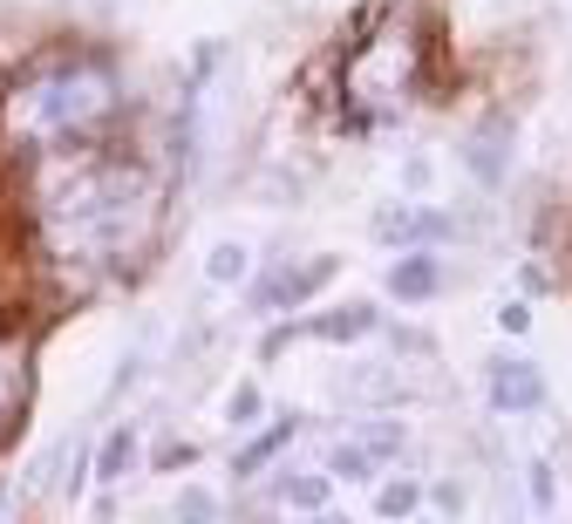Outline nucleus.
Returning <instances> with one entry per match:
<instances>
[{
    "label": "nucleus",
    "instance_id": "nucleus-1",
    "mask_svg": "<svg viewBox=\"0 0 572 524\" xmlns=\"http://www.w3.org/2000/svg\"><path fill=\"white\" fill-rule=\"evenodd\" d=\"M109 109H116V83L103 68H62L28 96V124L49 130V137H75V130L103 124Z\"/></svg>",
    "mask_w": 572,
    "mask_h": 524
},
{
    "label": "nucleus",
    "instance_id": "nucleus-3",
    "mask_svg": "<svg viewBox=\"0 0 572 524\" xmlns=\"http://www.w3.org/2000/svg\"><path fill=\"white\" fill-rule=\"evenodd\" d=\"M402 423H361L348 429L335 450H327V477H341V483H361V477H375L389 457H402Z\"/></svg>",
    "mask_w": 572,
    "mask_h": 524
},
{
    "label": "nucleus",
    "instance_id": "nucleus-10",
    "mask_svg": "<svg viewBox=\"0 0 572 524\" xmlns=\"http://www.w3.org/2000/svg\"><path fill=\"white\" fill-rule=\"evenodd\" d=\"M286 436H294V423H273V429H266L259 442H245V450H239V463H232V470H239V477H253V470H259V463H266V457L279 450V442H286Z\"/></svg>",
    "mask_w": 572,
    "mask_h": 524
},
{
    "label": "nucleus",
    "instance_id": "nucleus-2",
    "mask_svg": "<svg viewBox=\"0 0 572 524\" xmlns=\"http://www.w3.org/2000/svg\"><path fill=\"white\" fill-rule=\"evenodd\" d=\"M409 89H416V34H409V28H382L375 42H361V55L348 68V96L361 103V116H382Z\"/></svg>",
    "mask_w": 572,
    "mask_h": 524
},
{
    "label": "nucleus",
    "instance_id": "nucleus-14",
    "mask_svg": "<svg viewBox=\"0 0 572 524\" xmlns=\"http://www.w3.org/2000/svg\"><path fill=\"white\" fill-rule=\"evenodd\" d=\"M204 272H212L219 287H232V279L245 272V246H219V253H212V266H204Z\"/></svg>",
    "mask_w": 572,
    "mask_h": 524
},
{
    "label": "nucleus",
    "instance_id": "nucleus-12",
    "mask_svg": "<svg viewBox=\"0 0 572 524\" xmlns=\"http://www.w3.org/2000/svg\"><path fill=\"white\" fill-rule=\"evenodd\" d=\"M130 457H137V429H116V436L103 442V477L116 483L123 470H130Z\"/></svg>",
    "mask_w": 572,
    "mask_h": 524
},
{
    "label": "nucleus",
    "instance_id": "nucleus-17",
    "mask_svg": "<svg viewBox=\"0 0 572 524\" xmlns=\"http://www.w3.org/2000/svg\"><path fill=\"white\" fill-rule=\"evenodd\" d=\"M498 320H505V334H525V328H531V307H505Z\"/></svg>",
    "mask_w": 572,
    "mask_h": 524
},
{
    "label": "nucleus",
    "instance_id": "nucleus-15",
    "mask_svg": "<svg viewBox=\"0 0 572 524\" xmlns=\"http://www.w3.org/2000/svg\"><path fill=\"white\" fill-rule=\"evenodd\" d=\"M375 511H382V517H402V511H416V483H389V491L375 498Z\"/></svg>",
    "mask_w": 572,
    "mask_h": 524
},
{
    "label": "nucleus",
    "instance_id": "nucleus-11",
    "mask_svg": "<svg viewBox=\"0 0 572 524\" xmlns=\"http://www.w3.org/2000/svg\"><path fill=\"white\" fill-rule=\"evenodd\" d=\"M21 395H28V375L14 368V361H8V354H0V429H8V423H14V409H21Z\"/></svg>",
    "mask_w": 572,
    "mask_h": 524
},
{
    "label": "nucleus",
    "instance_id": "nucleus-5",
    "mask_svg": "<svg viewBox=\"0 0 572 524\" xmlns=\"http://www.w3.org/2000/svg\"><path fill=\"white\" fill-rule=\"evenodd\" d=\"M327 272H335V259H314V266H286L279 279H266V287H253V307H259V313H273V307H286V300L314 293Z\"/></svg>",
    "mask_w": 572,
    "mask_h": 524
},
{
    "label": "nucleus",
    "instance_id": "nucleus-13",
    "mask_svg": "<svg viewBox=\"0 0 572 524\" xmlns=\"http://www.w3.org/2000/svg\"><path fill=\"white\" fill-rule=\"evenodd\" d=\"M286 504L320 511V504H327V477H286Z\"/></svg>",
    "mask_w": 572,
    "mask_h": 524
},
{
    "label": "nucleus",
    "instance_id": "nucleus-9",
    "mask_svg": "<svg viewBox=\"0 0 572 524\" xmlns=\"http://www.w3.org/2000/svg\"><path fill=\"white\" fill-rule=\"evenodd\" d=\"M436 287V266L430 259H402L395 272H389V293H402V300H423Z\"/></svg>",
    "mask_w": 572,
    "mask_h": 524
},
{
    "label": "nucleus",
    "instance_id": "nucleus-16",
    "mask_svg": "<svg viewBox=\"0 0 572 524\" xmlns=\"http://www.w3.org/2000/svg\"><path fill=\"white\" fill-rule=\"evenodd\" d=\"M253 416H259V388H253V382H245V388L232 395V423H253Z\"/></svg>",
    "mask_w": 572,
    "mask_h": 524
},
{
    "label": "nucleus",
    "instance_id": "nucleus-6",
    "mask_svg": "<svg viewBox=\"0 0 572 524\" xmlns=\"http://www.w3.org/2000/svg\"><path fill=\"white\" fill-rule=\"evenodd\" d=\"M449 232H457V225H449L443 212H382L375 218V238H389V246H395V238H409V246H436V238H449Z\"/></svg>",
    "mask_w": 572,
    "mask_h": 524
},
{
    "label": "nucleus",
    "instance_id": "nucleus-8",
    "mask_svg": "<svg viewBox=\"0 0 572 524\" xmlns=\"http://www.w3.org/2000/svg\"><path fill=\"white\" fill-rule=\"evenodd\" d=\"M375 307H348V313H327V320H314L307 334H320V341H354V334H375Z\"/></svg>",
    "mask_w": 572,
    "mask_h": 524
},
{
    "label": "nucleus",
    "instance_id": "nucleus-4",
    "mask_svg": "<svg viewBox=\"0 0 572 524\" xmlns=\"http://www.w3.org/2000/svg\"><path fill=\"white\" fill-rule=\"evenodd\" d=\"M490 402H498L505 416H525V409H539V402H545V382H539V368H531V361H511V354H498V361H490Z\"/></svg>",
    "mask_w": 572,
    "mask_h": 524
},
{
    "label": "nucleus",
    "instance_id": "nucleus-7",
    "mask_svg": "<svg viewBox=\"0 0 572 524\" xmlns=\"http://www.w3.org/2000/svg\"><path fill=\"white\" fill-rule=\"evenodd\" d=\"M505 137H511V124H505V116H490V124L464 143V164H470L477 178H498V171H505Z\"/></svg>",
    "mask_w": 572,
    "mask_h": 524
}]
</instances>
